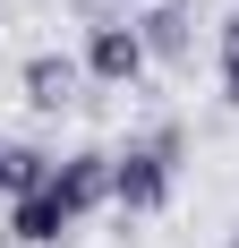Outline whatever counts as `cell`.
Listing matches in <instances>:
<instances>
[{"mask_svg": "<svg viewBox=\"0 0 239 248\" xmlns=\"http://www.w3.org/2000/svg\"><path fill=\"white\" fill-rule=\"evenodd\" d=\"M0 188H9V205L34 197V188H51V154H34V146H0Z\"/></svg>", "mask_w": 239, "mask_h": 248, "instance_id": "7", "label": "cell"}, {"mask_svg": "<svg viewBox=\"0 0 239 248\" xmlns=\"http://www.w3.org/2000/svg\"><path fill=\"white\" fill-rule=\"evenodd\" d=\"M77 77H86V60L34 51V60H26V103H34V111H60V103H77Z\"/></svg>", "mask_w": 239, "mask_h": 248, "instance_id": "5", "label": "cell"}, {"mask_svg": "<svg viewBox=\"0 0 239 248\" xmlns=\"http://www.w3.org/2000/svg\"><path fill=\"white\" fill-rule=\"evenodd\" d=\"M171 171H179V137H137L111 154V205L120 214H163L171 205Z\"/></svg>", "mask_w": 239, "mask_h": 248, "instance_id": "1", "label": "cell"}, {"mask_svg": "<svg viewBox=\"0 0 239 248\" xmlns=\"http://www.w3.org/2000/svg\"><path fill=\"white\" fill-rule=\"evenodd\" d=\"M77 60H86V77H94V86H137V77L154 69V51H145L137 17H94Z\"/></svg>", "mask_w": 239, "mask_h": 248, "instance_id": "2", "label": "cell"}, {"mask_svg": "<svg viewBox=\"0 0 239 248\" xmlns=\"http://www.w3.org/2000/svg\"><path fill=\"white\" fill-rule=\"evenodd\" d=\"M9 231H17L26 248H60V240L77 231V214L51 197V188H34V197H17V205H9Z\"/></svg>", "mask_w": 239, "mask_h": 248, "instance_id": "4", "label": "cell"}, {"mask_svg": "<svg viewBox=\"0 0 239 248\" xmlns=\"http://www.w3.org/2000/svg\"><path fill=\"white\" fill-rule=\"evenodd\" d=\"M51 197H60L77 223H86V214L111 197V154H94V146H86V154H69V163H51Z\"/></svg>", "mask_w": 239, "mask_h": 248, "instance_id": "3", "label": "cell"}, {"mask_svg": "<svg viewBox=\"0 0 239 248\" xmlns=\"http://www.w3.org/2000/svg\"><path fill=\"white\" fill-rule=\"evenodd\" d=\"M137 34H145V51H154L163 69H179V60H188V0H163V9H145V17H137Z\"/></svg>", "mask_w": 239, "mask_h": 248, "instance_id": "6", "label": "cell"}, {"mask_svg": "<svg viewBox=\"0 0 239 248\" xmlns=\"http://www.w3.org/2000/svg\"><path fill=\"white\" fill-rule=\"evenodd\" d=\"M222 103L239 111V9L222 17Z\"/></svg>", "mask_w": 239, "mask_h": 248, "instance_id": "8", "label": "cell"}]
</instances>
